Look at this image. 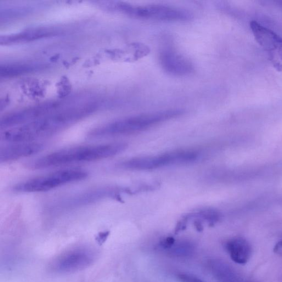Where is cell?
<instances>
[{"mask_svg": "<svg viewBox=\"0 0 282 282\" xmlns=\"http://www.w3.org/2000/svg\"><path fill=\"white\" fill-rule=\"evenodd\" d=\"M91 112V109L88 105L59 111L50 116L9 129L2 133L0 139L8 143L35 142L58 133Z\"/></svg>", "mask_w": 282, "mask_h": 282, "instance_id": "6da1fadb", "label": "cell"}, {"mask_svg": "<svg viewBox=\"0 0 282 282\" xmlns=\"http://www.w3.org/2000/svg\"><path fill=\"white\" fill-rule=\"evenodd\" d=\"M123 143L73 147L62 149L28 163L32 169L76 164L108 159L120 154L126 149Z\"/></svg>", "mask_w": 282, "mask_h": 282, "instance_id": "7a4b0ae2", "label": "cell"}, {"mask_svg": "<svg viewBox=\"0 0 282 282\" xmlns=\"http://www.w3.org/2000/svg\"><path fill=\"white\" fill-rule=\"evenodd\" d=\"M183 114L182 110L173 109L123 118L93 129L88 138L100 139L143 131Z\"/></svg>", "mask_w": 282, "mask_h": 282, "instance_id": "3957f363", "label": "cell"}, {"mask_svg": "<svg viewBox=\"0 0 282 282\" xmlns=\"http://www.w3.org/2000/svg\"><path fill=\"white\" fill-rule=\"evenodd\" d=\"M88 176L80 169H67L33 178L14 186L13 190L19 193H42L66 184L81 181Z\"/></svg>", "mask_w": 282, "mask_h": 282, "instance_id": "277c9868", "label": "cell"}, {"mask_svg": "<svg viewBox=\"0 0 282 282\" xmlns=\"http://www.w3.org/2000/svg\"><path fill=\"white\" fill-rule=\"evenodd\" d=\"M118 9L132 18L166 22H185L193 18L188 11L164 5H136L120 3Z\"/></svg>", "mask_w": 282, "mask_h": 282, "instance_id": "5b68a950", "label": "cell"}, {"mask_svg": "<svg viewBox=\"0 0 282 282\" xmlns=\"http://www.w3.org/2000/svg\"><path fill=\"white\" fill-rule=\"evenodd\" d=\"M199 154L192 151H179L151 157L136 158L120 163L119 167L127 170H152L173 165L193 162Z\"/></svg>", "mask_w": 282, "mask_h": 282, "instance_id": "8992f818", "label": "cell"}, {"mask_svg": "<svg viewBox=\"0 0 282 282\" xmlns=\"http://www.w3.org/2000/svg\"><path fill=\"white\" fill-rule=\"evenodd\" d=\"M95 258L94 250L87 246H79L61 252L50 264L54 272L69 273L78 271L91 265Z\"/></svg>", "mask_w": 282, "mask_h": 282, "instance_id": "52a82bcc", "label": "cell"}, {"mask_svg": "<svg viewBox=\"0 0 282 282\" xmlns=\"http://www.w3.org/2000/svg\"><path fill=\"white\" fill-rule=\"evenodd\" d=\"M121 191L120 189L111 187L89 190L59 201L52 206V210L63 211L87 206L106 199L115 197Z\"/></svg>", "mask_w": 282, "mask_h": 282, "instance_id": "ba28073f", "label": "cell"}, {"mask_svg": "<svg viewBox=\"0 0 282 282\" xmlns=\"http://www.w3.org/2000/svg\"><path fill=\"white\" fill-rule=\"evenodd\" d=\"M160 61L162 69L172 75L187 76L194 70V65L189 60L172 49L163 50Z\"/></svg>", "mask_w": 282, "mask_h": 282, "instance_id": "9c48e42d", "label": "cell"}, {"mask_svg": "<svg viewBox=\"0 0 282 282\" xmlns=\"http://www.w3.org/2000/svg\"><path fill=\"white\" fill-rule=\"evenodd\" d=\"M10 144L5 146L0 150V162L2 163L36 155L42 151L46 147L44 143L38 141Z\"/></svg>", "mask_w": 282, "mask_h": 282, "instance_id": "30bf717a", "label": "cell"}, {"mask_svg": "<svg viewBox=\"0 0 282 282\" xmlns=\"http://www.w3.org/2000/svg\"><path fill=\"white\" fill-rule=\"evenodd\" d=\"M250 28L257 43L268 52L282 59V38L256 21L250 22Z\"/></svg>", "mask_w": 282, "mask_h": 282, "instance_id": "8fae6325", "label": "cell"}, {"mask_svg": "<svg viewBox=\"0 0 282 282\" xmlns=\"http://www.w3.org/2000/svg\"><path fill=\"white\" fill-rule=\"evenodd\" d=\"M225 249L236 263L246 264L251 255V245L244 238H235L228 240L225 244Z\"/></svg>", "mask_w": 282, "mask_h": 282, "instance_id": "7c38bea8", "label": "cell"}, {"mask_svg": "<svg viewBox=\"0 0 282 282\" xmlns=\"http://www.w3.org/2000/svg\"><path fill=\"white\" fill-rule=\"evenodd\" d=\"M54 32L50 28H38L36 30L25 31L19 34L18 35L5 38L4 42L5 43H8V42H20L36 40V39L52 35Z\"/></svg>", "mask_w": 282, "mask_h": 282, "instance_id": "4fadbf2b", "label": "cell"}, {"mask_svg": "<svg viewBox=\"0 0 282 282\" xmlns=\"http://www.w3.org/2000/svg\"><path fill=\"white\" fill-rule=\"evenodd\" d=\"M33 66L28 65H14L1 67L0 75L8 77L23 75L33 70Z\"/></svg>", "mask_w": 282, "mask_h": 282, "instance_id": "5bb4252c", "label": "cell"}, {"mask_svg": "<svg viewBox=\"0 0 282 282\" xmlns=\"http://www.w3.org/2000/svg\"><path fill=\"white\" fill-rule=\"evenodd\" d=\"M178 278L180 282H205L196 276L191 274H180L178 276Z\"/></svg>", "mask_w": 282, "mask_h": 282, "instance_id": "9a60e30c", "label": "cell"}, {"mask_svg": "<svg viewBox=\"0 0 282 282\" xmlns=\"http://www.w3.org/2000/svg\"><path fill=\"white\" fill-rule=\"evenodd\" d=\"M176 243V240L173 237H167L160 242V246L165 250H170Z\"/></svg>", "mask_w": 282, "mask_h": 282, "instance_id": "2e32d148", "label": "cell"}, {"mask_svg": "<svg viewBox=\"0 0 282 282\" xmlns=\"http://www.w3.org/2000/svg\"><path fill=\"white\" fill-rule=\"evenodd\" d=\"M108 235L109 233L106 232L100 234L97 238V241H98V243L100 245L104 243L106 238H108Z\"/></svg>", "mask_w": 282, "mask_h": 282, "instance_id": "e0dca14e", "label": "cell"}, {"mask_svg": "<svg viewBox=\"0 0 282 282\" xmlns=\"http://www.w3.org/2000/svg\"><path fill=\"white\" fill-rule=\"evenodd\" d=\"M281 249H282V239L279 241H278L277 244H276V245L274 247L273 250L274 252H278Z\"/></svg>", "mask_w": 282, "mask_h": 282, "instance_id": "ac0fdd59", "label": "cell"}]
</instances>
